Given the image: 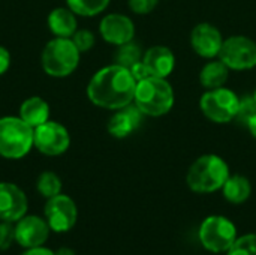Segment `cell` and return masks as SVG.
Masks as SVG:
<instances>
[{
  "instance_id": "obj_29",
  "label": "cell",
  "mask_w": 256,
  "mask_h": 255,
  "mask_svg": "<svg viewBox=\"0 0 256 255\" xmlns=\"http://www.w3.org/2000/svg\"><path fill=\"white\" fill-rule=\"evenodd\" d=\"M129 71H130V74H132V77L135 78L136 83H138V81H142V80H146V78H148V77H152V72H150L148 66H147L142 60L138 62V63H135Z\"/></svg>"
},
{
  "instance_id": "obj_19",
  "label": "cell",
  "mask_w": 256,
  "mask_h": 255,
  "mask_svg": "<svg viewBox=\"0 0 256 255\" xmlns=\"http://www.w3.org/2000/svg\"><path fill=\"white\" fill-rule=\"evenodd\" d=\"M230 77V68L222 60H212L200 72V83L204 89L213 90L224 87Z\"/></svg>"
},
{
  "instance_id": "obj_23",
  "label": "cell",
  "mask_w": 256,
  "mask_h": 255,
  "mask_svg": "<svg viewBox=\"0 0 256 255\" xmlns=\"http://www.w3.org/2000/svg\"><path fill=\"white\" fill-rule=\"evenodd\" d=\"M111 0H66L68 8L81 17H94L104 12Z\"/></svg>"
},
{
  "instance_id": "obj_7",
  "label": "cell",
  "mask_w": 256,
  "mask_h": 255,
  "mask_svg": "<svg viewBox=\"0 0 256 255\" xmlns=\"http://www.w3.org/2000/svg\"><path fill=\"white\" fill-rule=\"evenodd\" d=\"M240 98L226 87L207 90L200 101L202 114L214 123H230L236 119Z\"/></svg>"
},
{
  "instance_id": "obj_31",
  "label": "cell",
  "mask_w": 256,
  "mask_h": 255,
  "mask_svg": "<svg viewBox=\"0 0 256 255\" xmlns=\"http://www.w3.org/2000/svg\"><path fill=\"white\" fill-rule=\"evenodd\" d=\"M20 255H56V252L45 245L42 246H34V248H26Z\"/></svg>"
},
{
  "instance_id": "obj_11",
  "label": "cell",
  "mask_w": 256,
  "mask_h": 255,
  "mask_svg": "<svg viewBox=\"0 0 256 255\" xmlns=\"http://www.w3.org/2000/svg\"><path fill=\"white\" fill-rule=\"evenodd\" d=\"M15 243L21 248H34L46 243L50 237V227L45 218L36 215H24L14 224Z\"/></svg>"
},
{
  "instance_id": "obj_1",
  "label": "cell",
  "mask_w": 256,
  "mask_h": 255,
  "mask_svg": "<svg viewBox=\"0 0 256 255\" xmlns=\"http://www.w3.org/2000/svg\"><path fill=\"white\" fill-rule=\"evenodd\" d=\"M136 81L130 71L117 63L99 69L87 84L92 104L105 110H120L134 102Z\"/></svg>"
},
{
  "instance_id": "obj_12",
  "label": "cell",
  "mask_w": 256,
  "mask_h": 255,
  "mask_svg": "<svg viewBox=\"0 0 256 255\" xmlns=\"http://www.w3.org/2000/svg\"><path fill=\"white\" fill-rule=\"evenodd\" d=\"M28 210L26 192L15 183L0 182V221L15 224Z\"/></svg>"
},
{
  "instance_id": "obj_18",
  "label": "cell",
  "mask_w": 256,
  "mask_h": 255,
  "mask_svg": "<svg viewBox=\"0 0 256 255\" xmlns=\"http://www.w3.org/2000/svg\"><path fill=\"white\" fill-rule=\"evenodd\" d=\"M18 116L34 129L50 120V105L45 99L32 96L21 104Z\"/></svg>"
},
{
  "instance_id": "obj_24",
  "label": "cell",
  "mask_w": 256,
  "mask_h": 255,
  "mask_svg": "<svg viewBox=\"0 0 256 255\" xmlns=\"http://www.w3.org/2000/svg\"><path fill=\"white\" fill-rule=\"evenodd\" d=\"M226 255H256V234L249 233L237 237L234 245L226 251Z\"/></svg>"
},
{
  "instance_id": "obj_25",
  "label": "cell",
  "mask_w": 256,
  "mask_h": 255,
  "mask_svg": "<svg viewBox=\"0 0 256 255\" xmlns=\"http://www.w3.org/2000/svg\"><path fill=\"white\" fill-rule=\"evenodd\" d=\"M256 114V102L254 99V95H246L243 98H240V104H238V111L236 116V122L246 126L248 122Z\"/></svg>"
},
{
  "instance_id": "obj_4",
  "label": "cell",
  "mask_w": 256,
  "mask_h": 255,
  "mask_svg": "<svg viewBox=\"0 0 256 255\" xmlns=\"http://www.w3.org/2000/svg\"><path fill=\"white\" fill-rule=\"evenodd\" d=\"M34 147V129L20 116L0 117V156L21 159Z\"/></svg>"
},
{
  "instance_id": "obj_30",
  "label": "cell",
  "mask_w": 256,
  "mask_h": 255,
  "mask_svg": "<svg viewBox=\"0 0 256 255\" xmlns=\"http://www.w3.org/2000/svg\"><path fill=\"white\" fill-rule=\"evenodd\" d=\"M10 66V54L9 51L0 45V75H3Z\"/></svg>"
},
{
  "instance_id": "obj_26",
  "label": "cell",
  "mask_w": 256,
  "mask_h": 255,
  "mask_svg": "<svg viewBox=\"0 0 256 255\" xmlns=\"http://www.w3.org/2000/svg\"><path fill=\"white\" fill-rule=\"evenodd\" d=\"M75 44V47L80 50V53H87L93 48L94 45V35L87 30V29H81V30H76L74 33V36L70 38Z\"/></svg>"
},
{
  "instance_id": "obj_10",
  "label": "cell",
  "mask_w": 256,
  "mask_h": 255,
  "mask_svg": "<svg viewBox=\"0 0 256 255\" xmlns=\"http://www.w3.org/2000/svg\"><path fill=\"white\" fill-rule=\"evenodd\" d=\"M70 146L69 131L58 122H45L34 128V147L46 156L63 155Z\"/></svg>"
},
{
  "instance_id": "obj_14",
  "label": "cell",
  "mask_w": 256,
  "mask_h": 255,
  "mask_svg": "<svg viewBox=\"0 0 256 255\" xmlns=\"http://www.w3.org/2000/svg\"><path fill=\"white\" fill-rule=\"evenodd\" d=\"M99 33L105 42L118 47L134 41L135 26L134 21L123 14H108L99 24Z\"/></svg>"
},
{
  "instance_id": "obj_16",
  "label": "cell",
  "mask_w": 256,
  "mask_h": 255,
  "mask_svg": "<svg viewBox=\"0 0 256 255\" xmlns=\"http://www.w3.org/2000/svg\"><path fill=\"white\" fill-rule=\"evenodd\" d=\"M142 62L148 66L152 75L160 77V78H168L174 71L176 56L168 47L154 45L144 53Z\"/></svg>"
},
{
  "instance_id": "obj_34",
  "label": "cell",
  "mask_w": 256,
  "mask_h": 255,
  "mask_svg": "<svg viewBox=\"0 0 256 255\" xmlns=\"http://www.w3.org/2000/svg\"><path fill=\"white\" fill-rule=\"evenodd\" d=\"M254 99H255V102H256V90H255V93H254Z\"/></svg>"
},
{
  "instance_id": "obj_13",
  "label": "cell",
  "mask_w": 256,
  "mask_h": 255,
  "mask_svg": "<svg viewBox=\"0 0 256 255\" xmlns=\"http://www.w3.org/2000/svg\"><path fill=\"white\" fill-rule=\"evenodd\" d=\"M224 41L225 39H224L220 30L208 23H201V24L195 26L190 33L192 50L204 59L219 57Z\"/></svg>"
},
{
  "instance_id": "obj_15",
  "label": "cell",
  "mask_w": 256,
  "mask_h": 255,
  "mask_svg": "<svg viewBox=\"0 0 256 255\" xmlns=\"http://www.w3.org/2000/svg\"><path fill=\"white\" fill-rule=\"evenodd\" d=\"M142 117H144V114L141 113V110L132 102V104L126 105L124 108L116 110V113L111 116V119L108 122L106 129L114 138H126L135 129L140 128Z\"/></svg>"
},
{
  "instance_id": "obj_21",
  "label": "cell",
  "mask_w": 256,
  "mask_h": 255,
  "mask_svg": "<svg viewBox=\"0 0 256 255\" xmlns=\"http://www.w3.org/2000/svg\"><path fill=\"white\" fill-rule=\"evenodd\" d=\"M142 56H144V53H142L141 45L130 41V42H126L123 45H118V48L114 54V60L117 65L130 69L135 63L142 60Z\"/></svg>"
},
{
  "instance_id": "obj_9",
  "label": "cell",
  "mask_w": 256,
  "mask_h": 255,
  "mask_svg": "<svg viewBox=\"0 0 256 255\" xmlns=\"http://www.w3.org/2000/svg\"><path fill=\"white\" fill-rule=\"evenodd\" d=\"M44 218L51 231L68 233L78 221V207L69 195L58 194L46 200L44 206Z\"/></svg>"
},
{
  "instance_id": "obj_32",
  "label": "cell",
  "mask_w": 256,
  "mask_h": 255,
  "mask_svg": "<svg viewBox=\"0 0 256 255\" xmlns=\"http://www.w3.org/2000/svg\"><path fill=\"white\" fill-rule=\"evenodd\" d=\"M246 128L249 129V132H250V135L254 137L256 140V114L248 122V125H246Z\"/></svg>"
},
{
  "instance_id": "obj_5",
  "label": "cell",
  "mask_w": 256,
  "mask_h": 255,
  "mask_svg": "<svg viewBox=\"0 0 256 255\" xmlns=\"http://www.w3.org/2000/svg\"><path fill=\"white\" fill-rule=\"evenodd\" d=\"M81 53L70 38H54L42 50L40 65L46 75L64 78L75 72Z\"/></svg>"
},
{
  "instance_id": "obj_33",
  "label": "cell",
  "mask_w": 256,
  "mask_h": 255,
  "mask_svg": "<svg viewBox=\"0 0 256 255\" xmlns=\"http://www.w3.org/2000/svg\"><path fill=\"white\" fill-rule=\"evenodd\" d=\"M54 252H56V255H76V252L72 248H68V246H62Z\"/></svg>"
},
{
  "instance_id": "obj_20",
  "label": "cell",
  "mask_w": 256,
  "mask_h": 255,
  "mask_svg": "<svg viewBox=\"0 0 256 255\" xmlns=\"http://www.w3.org/2000/svg\"><path fill=\"white\" fill-rule=\"evenodd\" d=\"M224 197L231 204H243L249 200L252 194V185L248 177L242 174H232L226 179L222 186Z\"/></svg>"
},
{
  "instance_id": "obj_27",
  "label": "cell",
  "mask_w": 256,
  "mask_h": 255,
  "mask_svg": "<svg viewBox=\"0 0 256 255\" xmlns=\"http://www.w3.org/2000/svg\"><path fill=\"white\" fill-rule=\"evenodd\" d=\"M14 242H15L14 224L0 221V252L8 251Z\"/></svg>"
},
{
  "instance_id": "obj_28",
  "label": "cell",
  "mask_w": 256,
  "mask_h": 255,
  "mask_svg": "<svg viewBox=\"0 0 256 255\" xmlns=\"http://www.w3.org/2000/svg\"><path fill=\"white\" fill-rule=\"evenodd\" d=\"M158 3L159 0H129V8L138 15H146L150 14L158 6Z\"/></svg>"
},
{
  "instance_id": "obj_17",
  "label": "cell",
  "mask_w": 256,
  "mask_h": 255,
  "mask_svg": "<svg viewBox=\"0 0 256 255\" xmlns=\"http://www.w3.org/2000/svg\"><path fill=\"white\" fill-rule=\"evenodd\" d=\"M48 29L56 38H72L76 32V17L69 8H56L48 14Z\"/></svg>"
},
{
  "instance_id": "obj_2",
  "label": "cell",
  "mask_w": 256,
  "mask_h": 255,
  "mask_svg": "<svg viewBox=\"0 0 256 255\" xmlns=\"http://www.w3.org/2000/svg\"><path fill=\"white\" fill-rule=\"evenodd\" d=\"M230 176V167L224 158L208 153L200 156L189 167L186 182L190 191L196 194H212L222 189Z\"/></svg>"
},
{
  "instance_id": "obj_8",
  "label": "cell",
  "mask_w": 256,
  "mask_h": 255,
  "mask_svg": "<svg viewBox=\"0 0 256 255\" xmlns=\"http://www.w3.org/2000/svg\"><path fill=\"white\" fill-rule=\"evenodd\" d=\"M219 60L232 71L252 69L256 66V42L242 35L231 36L224 41Z\"/></svg>"
},
{
  "instance_id": "obj_6",
  "label": "cell",
  "mask_w": 256,
  "mask_h": 255,
  "mask_svg": "<svg viewBox=\"0 0 256 255\" xmlns=\"http://www.w3.org/2000/svg\"><path fill=\"white\" fill-rule=\"evenodd\" d=\"M237 237L238 234L234 222L220 215L207 216L198 228L200 243L206 251L213 254H226Z\"/></svg>"
},
{
  "instance_id": "obj_3",
  "label": "cell",
  "mask_w": 256,
  "mask_h": 255,
  "mask_svg": "<svg viewBox=\"0 0 256 255\" xmlns=\"http://www.w3.org/2000/svg\"><path fill=\"white\" fill-rule=\"evenodd\" d=\"M174 101V90L166 78L152 75L136 83L134 104L144 116L160 117L172 110Z\"/></svg>"
},
{
  "instance_id": "obj_22",
  "label": "cell",
  "mask_w": 256,
  "mask_h": 255,
  "mask_svg": "<svg viewBox=\"0 0 256 255\" xmlns=\"http://www.w3.org/2000/svg\"><path fill=\"white\" fill-rule=\"evenodd\" d=\"M62 179L52 171H44L36 180V191L45 200L62 194Z\"/></svg>"
}]
</instances>
